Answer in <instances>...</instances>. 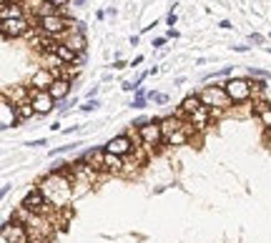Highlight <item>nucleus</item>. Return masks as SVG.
<instances>
[{
  "label": "nucleus",
  "mask_w": 271,
  "mask_h": 243,
  "mask_svg": "<svg viewBox=\"0 0 271 243\" xmlns=\"http://www.w3.org/2000/svg\"><path fill=\"white\" fill-rule=\"evenodd\" d=\"M66 166H68V163H66ZM38 188L43 191L46 201L53 203L55 211H58V208H66V206L71 203V198L75 195V191H73V170H71V168H58L55 173L46 175V178L40 181Z\"/></svg>",
  "instance_id": "f257e3e1"
},
{
  "label": "nucleus",
  "mask_w": 271,
  "mask_h": 243,
  "mask_svg": "<svg viewBox=\"0 0 271 243\" xmlns=\"http://www.w3.org/2000/svg\"><path fill=\"white\" fill-rule=\"evenodd\" d=\"M223 91L228 93L231 103H246L254 93V83L246 80V78H231V80L223 83Z\"/></svg>",
  "instance_id": "f03ea898"
},
{
  "label": "nucleus",
  "mask_w": 271,
  "mask_h": 243,
  "mask_svg": "<svg viewBox=\"0 0 271 243\" xmlns=\"http://www.w3.org/2000/svg\"><path fill=\"white\" fill-rule=\"evenodd\" d=\"M201 103L206 105V108H219V110H226L228 105H231V98H228V93L223 91V85H208V88H203L201 91Z\"/></svg>",
  "instance_id": "7ed1b4c3"
},
{
  "label": "nucleus",
  "mask_w": 271,
  "mask_h": 243,
  "mask_svg": "<svg viewBox=\"0 0 271 243\" xmlns=\"http://www.w3.org/2000/svg\"><path fill=\"white\" fill-rule=\"evenodd\" d=\"M0 243H30L25 223H20V220H15V218H13V223H5L3 236H0Z\"/></svg>",
  "instance_id": "20e7f679"
},
{
  "label": "nucleus",
  "mask_w": 271,
  "mask_h": 243,
  "mask_svg": "<svg viewBox=\"0 0 271 243\" xmlns=\"http://www.w3.org/2000/svg\"><path fill=\"white\" fill-rule=\"evenodd\" d=\"M138 138L146 148H153L158 143H163V130H161V123L158 121H148L146 125L138 128Z\"/></svg>",
  "instance_id": "39448f33"
},
{
  "label": "nucleus",
  "mask_w": 271,
  "mask_h": 243,
  "mask_svg": "<svg viewBox=\"0 0 271 243\" xmlns=\"http://www.w3.org/2000/svg\"><path fill=\"white\" fill-rule=\"evenodd\" d=\"M38 23H40V30H43L46 35H50V38L63 35L71 28V23H68L63 15H48V18H40Z\"/></svg>",
  "instance_id": "423d86ee"
},
{
  "label": "nucleus",
  "mask_w": 271,
  "mask_h": 243,
  "mask_svg": "<svg viewBox=\"0 0 271 243\" xmlns=\"http://www.w3.org/2000/svg\"><path fill=\"white\" fill-rule=\"evenodd\" d=\"M30 30V20L28 18H13V20H5L0 25V33H3V40H10V38H20Z\"/></svg>",
  "instance_id": "0eeeda50"
},
{
  "label": "nucleus",
  "mask_w": 271,
  "mask_h": 243,
  "mask_svg": "<svg viewBox=\"0 0 271 243\" xmlns=\"http://www.w3.org/2000/svg\"><path fill=\"white\" fill-rule=\"evenodd\" d=\"M28 93H30V103H33V108H35L38 116H46V113H50V110H53L55 98H53L48 91H33V88L28 85Z\"/></svg>",
  "instance_id": "6e6552de"
},
{
  "label": "nucleus",
  "mask_w": 271,
  "mask_h": 243,
  "mask_svg": "<svg viewBox=\"0 0 271 243\" xmlns=\"http://www.w3.org/2000/svg\"><path fill=\"white\" fill-rule=\"evenodd\" d=\"M133 141H131V136L128 133H123V136H116L113 141H108V146H106V153H113V156H121V158H126V156H131L133 153Z\"/></svg>",
  "instance_id": "1a4fd4ad"
},
{
  "label": "nucleus",
  "mask_w": 271,
  "mask_h": 243,
  "mask_svg": "<svg viewBox=\"0 0 271 243\" xmlns=\"http://www.w3.org/2000/svg\"><path fill=\"white\" fill-rule=\"evenodd\" d=\"M18 121H20V118H18L15 103H10L8 98H3V103H0V128L8 130V128H13Z\"/></svg>",
  "instance_id": "9d476101"
},
{
  "label": "nucleus",
  "mask_w": 271,
  "mask_h": 243,
  "mask_svg": "<svg viewBox=\"0 0 271 243\" xmlns=\"http://www.w3.org/2000/svg\"><path fill=\"white\" fill-rule=\"evenodd\" d=\"M55 78H58V73H53L48 68H40L38 73H33L30 88H33V91H50V85L55 83Z\"/></svg>",
  "instance_id": "9b49d317"
},
{
  "label": "nucleus",
  "mask_w": 271,
  "mask_h": 243,
  "mask_svg": "<svg viewBox=\"0 0 271 243\" xmlns=\"http://www.w3.org/2000/svg\"><path fill=\"white\" fill-rule=\"evenodd\" d=\"M83 161H86L96 173H98V170H106V148H93V150H88Z\"/></svg>",
  "instance_id": "f8f14e48"
},
{
  "label": "nucleus",
  "mask_w": 271,
  "mask_h": 243,
  "mask_svg": "<svg viewBox=\"0 0 271 243\" xmlns=\"http://www.w3.org/2000/svg\"><path fill=\"white\" fill-rule=\"evenodd\" d=\"M158 123H161V130H163V143L169 141L173 133H178V130L186 125L178 116H169V118H163V121H158Z\"/></svg>",
  "instance_id": "ddd939ff"
},
{
  "label": "nucleus",
  "mask_w": 271,
  "mask_h": 243,
  "mask_svg": "<svg viewBox=\"0 0 271 243\" xmlns=\"http://www.w3.org/2000/svg\"><path fill=\"white\" fill-rule=\"evenodd\" d=\"M203 108V103H201V98L198 96H189V98H183V103H181V108H178V118H191L194 113H196V110H201Z\"/></svg>",
  "instance_id": "4468645a"
},
{
  "label": "nucleus",
  "mask_w": 271,
  "mask_h": 243,
  "mask_svg": "<svg viewBox=\"0 0 271 243\" xmlns=\"http://www.w3.org/2000/svg\"><path fill=\"white\" fill-rule=\"evenodd\" d=\"M55 100H63V98H68V93H71V80L68 78H55V83L50 85V91H48Z\"/></svg>",
  "instance_id": "2eb2a0df"
},
{
  "label": "nucleus",
  "mask_w": 271,
  "mask_h": 243,
  "mask_svg": "<svg viewBox=\"0 0 271 243\" xmlns=\"http://www.w3.org/2000/svg\"><path fill=\"white\" fill-rule=\"evenodd\" d=\"M254 116H259V121H261L264 128H271V103L259 100L256 108H254Z\"/></svg>",
  "instance_id": "dca6fc26"
},
{
  "label": "nucleus",
  "mask_w": 271,
  "mask_h": 243,
  "mask_svg": "<svg viewBox=\"0 0 271 243\" xmlns=\"http://www.w3.org/2000/svg\"><path fill=\"white\" fill-rule=\"evenodd\" d=\"M208 118H214V116H211V110H208V108L203 105L201 110H196V113L189 118V123H191V125H196L198 130H203V128L208 125Z\"/></svg>",
  "instance_id": "f3484780"
},
{
  "label": "nucleus",
  "mask_w": 271,
  "mask_h": 243,
  "mask_svg": "<svg viewBox=\"0 0 271 243\" xmlns=\"http://www.w3.org/2000/svg\"><path fill=\"white\" fill-rule=\"evenodd\" d=\"M66 46L73 48L78 55H83V50H86V35H83V33H71L68 40H66Z\"/></svg>",
  "instance_id": "a211bd4d"
},
{
  "label": "nucleus",
  "mask_w": 271,
  "mask_h": 243,
  "mask_svg": "<svg viewBox=\"0 0 271 243\" xmlns=\"http://www.w3.org/2000/svg\"><path fill=\"white\" fill-rule=\"evenodd\" d=\"M13 18H25L23 3H10V5L3 8V23H5V20H13Z\"/></svg>",
  "instance_id": "6ab92c4d"
},
{
  "label": "nucleus",
  "mask_w": 271,
  "mask_h": 243,
  "mask_svg": "<svg viewBox=\"0 0 271 243\" xmlns=\"http://www.w3.org/2000/svg\"><path fill=\"white\" fill-rule=\"evenodd\" d=\"M126 163H123L121 156H113V153H106V170L108 173H123Z\"/></svg>",
  "instance_id": "aec40b11"
},
{
  "label": "nucleus",
  "mask_w": 271,
  "mask_h": 243,
  "mask_svg": "<svg viewBox=\"0 0 271 243\" xmlns=\"http://www.w3.org/2000/svg\"><path fill=\"white\" fill-rule=\"evenodd\" d=\"M191 128L194 125H183L181 130H178V133H173L169 141H166V143H169V146H183L186 141H189V136H191Z\"/></svg>",
  "instance_id": "412c9836"
},
{
  "label": "nucleus",
  "mask_w": 271,
  "mask_h": 243,
  "mask_svg": "<svg viewBox=\"0 0 271 243\" xmlns=\"http://www.w3.org/2000/svg\"><path fill=\"white\" fill-rule=\"evenodd\" d=\"M15 108H18V118H20V121H30V118L35 116V108H33V103H30V100L18 103Z\"/></svg>",
  "instance_id": "4be33fe9"
},
{
  "label": "nucleus",
  "mask_w": 271,
  "mask_h": 243,
  "mask_svg": "<svg viewBox=\"0 0 271 243\" xmlns=\"http://www.w3.org/2000/svg\"><path fill=\"white\" fill-rule=\"evenodd\" d=\"M55 53H58V58L63 60L66 65H68V63H73V60H78V53H75L73 48H68L66 43H60V46H58V50H55Z\"/></svg>",
  "instance_id": "5701e85b"
},
{
  "label": "nucleus",
  "mask_w": 271,
  "mask_h": 243,
  "mask_svg": "<svg viewBox=\"0 0 271 243\" xmlns=\"http://www.w3.org/2000/svg\"><path fill=\"white\" fill-rule=\"evenodd\" d=\"M148 98H151L153 103H161V105L169 103V96H163V93H148Z\"/></svg>",
  "instance_id": "b1692460"
},
{
  "label": "nucleus",
  "mask_w": 271,
  "mask_h": 243,
  "mask_svg": "<svg viewBox=\"0 0 271 243\" xmlns=\"http://www.w3.org/2000/svg\"><path fill=\"white\" fill-rule=\"evenodd\" d=\"M133 108H146V96L143 93H138L136 98H133V103H131Z\"/></svg>",
  "instance_id": "393cba45"
},
{
  "label": "nucleus",
  "mask_w": 271,
  "mask_h": 243,
  "mask_svg": "<svg viewBox=\"0 0 271 243\" xmlns=\"http://www.w3.org/2000/svg\"><path fill=\"white\" fill-rule=\"evenodd\" d=\"M80 108H83V110H86V113H88V110H96V108H98V100H96V98H91L88 103H83Z\"/></svg>",
  "instance_id": "a878e982"
},
{
  "label": "nucleus",
  "mask_w": 271,
  "mask_h": 243,
  "mask_svg": "<svg viewBox=\"0 0 271 243\" xmlns=\"http://www.w3.org/2000/svg\"><path fill=\"white\" fill-rule=\"evenodd\" d=\"M75 146H80V143H73V146H60V148L50 150V156H58V153H66V150H71V148H75Z\"/></svg>",
  "instance_id": "bb28decb"
},
{
  "label": "nucleus",
  "mask_w": 271,
  "mask_h": 243,
  "mask_svg": "<svg viewBox=\"0 0 271 243\" xmlns=\"http://www.w3.org/2000/svg\"><path fill=\"white\" fill-rule=\"evenodd\" d=\"M264 141L271 146V128H266V133H264Z\"/></svg>",
  "instance_id": "cd10ccee"
},
{
  "label": "nucleus",
  "mask_w": 271,
  "mask_h": 243,
  "mask_svg": "<svg viewBox=\"0 0 271 243\" xmlns=\"http://www.w3.org/2000/svg\"><path fill=\"white\" fill-rule=\"evenodd\" d=\"M68 3H71V0H53V5H58V8L60 5H68Z\"/></svg>",
  "instance_id": "c85d7f7f"
},
{
  "label": "nucleus",
  "mask_w": 271,
  "mask_h": 243,
  "mask_svg": "<svg viewBox=\"0 0 271 243\" xmlns=\"http://www.w3.org/2000/svg\"><path fill=\"white\" fill-rule=\"evenodd\" d=\"M234 50H239V53H246V50H248V46H234Z\"/></svg>",
  "instance_id": "c756f323"
},
{
  "label": "nucleus",
  "mask_w": 271,
  "mask_h": 243,
  "mask_svg": "<svg viewBox=\"0 0 271 243\" xmlns=\"http://www.w3.org/2000/svg\"><path fill=\"white\" fill-rule=\"evenodd\" d=\"M48 3H53V0H48Z\"/></svg>",
  "instance_id": "7c9ffc66"
}]
</instances>
